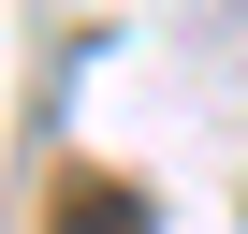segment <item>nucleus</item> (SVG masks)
<instances>
[{"mask_svg": "<svg viewBox=\"0 0 248 234\" xmlns=\"http://www.w3.org/2000/svg\"><path fill=\"white\" fill-rule=\"evenodd\" d=\"M59 234H146V205H117V190H88V205H73Z\"/></svg>", "mask_w": 248, "mask_h": 234, "instance_id": "1", "label": "nucleus"}]
</instances>
